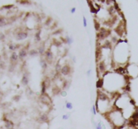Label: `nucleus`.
Masks as SVG:
<instances>
[{
	"label": "nucleus",
	"instance_id": "22",
	"mask_svg": "<svg viewBox=\"0 0 138 129\" xmlns=\"http://www.w3.org/2000/svg\"><path fill=\"white\" fill-rule=\"evenodd\" d=\"M104 79L99 78L97 81V83H96V87H97V89L101 90L103 87H104Z\"/></svg>",
	"mask_w": 138,
	"mask_h": 129
},
{
	"label": "nucleus",
	"instance_id": "16",
	"mask_svg": "<svg viewBox=\"0 0 138 129\" xmlns=\"http://www.w3.org/2000/svg\"><path fill=\"white\" fill-rule=\"evenodd\" d=\"M34 41L35 43H40L41 41V31L40 30H37L36 32V33L34 34Z\"/></svg>",
	"mask_w": 138,
	"mask_h": 129
},
{
	"label": "nucleus",
	"instance_id": "25",
	"mask_svg": "<svg viewBox=\"0 0 138 129\" xmlns=\"http://www.w3.org/2000/svg\"><path fill=\"white\" fill-rule=\"evenodd\" d=\"M66 108L67 110H72L73 108V104L70 102H66Z\"/></svg>",
	"mask_w": 138,
	"mask_h": 129
},
{
	"label": "nucleus",
	"instance_id": "20",
	"mask_svg": "<svg viewBox=\"0 0 138 129\" xmlns=\"http://www.w3.org/2000/svg\"><path fill=\"white\" fill-rule=\"evenodd\" d=\"M62 89H61L58 86H57V85L53 86L52 87V93H53V95H60V93H61V91H62Z\"/></svg>",
	"mask_w": 138,
	"mask_h": 129
},
{
	"label": "nucleus",
	"instance_id": "17",
	"mask_svg": "<svg viewBox=\"0 0 138 129\" xmlns=\"http://www.w3.org/2000/svg\"><path fill=\"white\" fill-rule=\"evenodd\" d=\"M49 89L46 85V83L44 82V81L42 80L40 82V95H44L47 93V90Z\"/></svg>",
	"mask_w": 138,
	"mask_h": 129
},
{
	"label": "nucleus",
	"instance_id": "37",
	"mask_svg": "<svg viewBox=\"0 0 138 129\" xmlns=\"http://www.w3.org/2000/svg\"><path fill=\"white\" fill-rule=\"evenodd\" d=\"M73 62H74V63L76 62V60H75V57H73Z\"/></svg>",
	"mask_w": 138,
	"mask_h": 129
},
{
	"label": "nucleus",
	"instance_id": "24",
	"mask_svg": "<svg viewBox=\"0 0 138 129\" xmlns=\"http://www.w3.org/2000/svg\"><path fill=\"white\" fill-rule=\"evenodd\" d=\"M21 98H22L21 95H15L12 96L11 100L14 102H19L21 100Z\"/></svg>",
	"mask_w": 138,
	"mask_h": 129
},
{
	"label": "nucleus",
	"instance_id": "11",
	"mask_svg": "<svg viewBox=\"0 0 138 129\" xmlns=\"http://www.w3.org/2000/svg\"><path fill=\"white\" fill-rule=\"evenodd\" d=\"M36 49L38 51V53H39V56L40 57H44V53H45L46 51V48H45V44H44V42H42V43H40L39 44V46L36 48Z\"/></svg>",
	"mask_w": 138,
	"mask_h": 129
},
{
	"label": "nucleus",
	"instance_id": "26",
	"mask_svg": "<svg viewBox=\"0 0 138 129\" xmlns=\"http://www.w3.org/2000/svg\"><path fill=\"white\" fill-rule=\"evenodd\" d=\"M6 39V35L3 32H0V41H4Z\"/></svg>",
	"mask_w": 138,
	"mask_h": 129
},
{
	"label": "nucleus",
	"instance_id": "5",
	"mask_svg": "<svg viewBox=\"0 0 138 129\" xmlns=\"http://www.w3.org/2000/svg\"><path fill=\"white\" fill-rule=\"evenodd\" d=\"M2 120L3 122V127L6 129H15V123L11 119H8L6 115H3Z\"/></svg>",
	"mask_w": 138,
	"mask_h": 129
},
{
	"label": "nucleus",
	"instance_id": "34",
	"mask_svg": "<svg viewBox=\"0 0 138 129\" xmlns=\"http://www.w3.org/2000/svg\"><path fill=\"white\" fill-rule=\"evenodd\" d=\"M3 96H4V93L1 90H0V101L2 99V98H3Z\"/></svg>",
	"mask_w": 138,
	"mask_h": 129
},
{
	"label": "nucleus",
	"instance_id": "21",
	"mask_svg": "<svg viewBox=\"0 0 138 129\" xmlns=\"http://www.w3.org/2000/svg\"><path fill=\"white\" fill-rule=\"evenodd\" d=\"M17 66H18V64H8V66H7V71H8V73H14L15 69H17Z\"/></svg>",
	"mask_w": 138,
	"mask_h": 129
},
{
	"label": "nucleus",
	"instance_id": "27",
	"mask_svg": "<svg viewBox=\"0 0 138 129\" xmlns=\"http://www.w3.org/2000/svg\"><path fill=\"white\" fill-rule=\"evenodd\" d=\"M60 95L63 97V98H65V97L67 96V91L65 90H62V91H61V93H60Z\"/></svg>",
	"mask_w": 138,
	"mask_h": 129
},
{
	"label": "nucleus",
	"instance_id": "10",
	"mask_svg": "<svg viewBox=\"0 0 138 129\" xmlns=\"http://www.w3.org/2000/svg\"><path fill=\"white\" fill-rule=\"evenodd\" d=\"M7 46H8L9 51H10L11 53H12V52H17L18 50H20L22 47V44L14 43V42H10V43L7 44Z\"/></svg>",
	"mask_w": 138,
	"mask_h": 129
},
{
	"label": "nucleus",
	"instance_id": "23",
	"mask_svg": "<svg viewBox=\"0 0 138 129\" xmlns=\"http://www.w3.org/2000/svg\"><path fill=\"white\" fill-rule=\"evenodd\" d=\"M70 86V82L68 80H64L62 82V90H68Z\"/></svg>",
	"mask_w": 138,
	"mask_h": 129
},
{
	"label": "nucleus",
	"instance_id": "36",
	"mask_svg": "<svg viewBox=\"0 0 138 129\" xmlns=\"http://www.w3.org/2000/svg\"><path fill=\"white\" fill-rule=\"evenodd\" d=\"M83 24H84V27H86V25H87V24H86V19L85 18H83Z\"/></svg>",
	"mask_w": 138,
	"mask_h": 129
},
{
	"label": "nucleus",
	"instance_id": "15",
	"mask_svg": "<svg viewBox=\"0 0 138 129\" xmlns=\"http://www.w3.org/2000/svg\"><path fill=\"white\" fill-rule=\"evenodd\" d=\"M106 68H107V65H106L104 61H100V62L98 64V70L99 73H105Z\"/></svg>",
	"mask_w": 138,
	"mask_h": 129
},
{
	"label": "nucleus",
	"instance_id": "3",
	"mask_svg": "<svg viewBox=\"0 0 138 129\" xmlns=\"http://www.w3.org/2000/svg\"><path fill=\"white\" fill-rule=\"evenodd\" d=\"M30 72L27 69H24L23 71V74H22L21 79H20V83L21 85L24 87H28L29 86L30 83Z\"/></svg>",
	"mask_w": 138,
	"mask_h": 129
},
{
	"label": "nucleus",
	"instance_id": "39",
	"mask_svg": "<svg viewBox=\"0 0 138 129\" xmlns=\"http://www.w3.org/2000/svg\"><path fill=\"white\" fill-rule=\"evenodd\" d=\"M0 129H6L4 127H0Z\"/></svg>",
	"mask_w": 138,
	"mask_h": 129
},
{
	"label": "nucleus",
	"instance_id": "19",
	"mask_svg": "<svg viewBox=\"0 0 138 129\" xmlns=\"http://www.w3.org/2000/svg\"><path fill=\"white\" fill-rule=\"evenodd\" d=\"M28 56L30 57H36L39 56V53H38V51L36 48H30L29 52H28Z\"/></svg>",
	"mask_w": 138,
	"mask_h": 129
},
{
	"label": "nucleus",
	"instance_id": "32",
	"mask_svg": "<svg viewBox=\"0 0 138 129\" xmlns=\"http://www.w3.org/2000/svg\"><path fill=\"white\" fill-rule=\"evenodd\" d=\"M66 43L68 44H71L73 43V40L70 37H66Z\"/></svg>",
	"mask_w": 138,
	"mask_h": 129
},
{
	"label": "nucleus",
	"instance_id": "29",
	"mask_svg": "<svg viewBox=\"0 0 138 129\" xmlns=\"http://www.w3.org/2000/svg\"><path fill=\"white\" fill-rule=\"evenodd\" d=\"M91 112L93 113V115H96L97 114V110H96V107H95V105H93L92 107H91Z\"/></svg>",
	"mask_w": 138,
	"mask_h": 129
},
{
	"label": "nucleus",
	"instance_id": "33",
	"mask_svg": "<svg viewBox=\"0 0 138 129\" xmlns=\"http://www.w3.org/2000/svg\"><path fill=\"white\" fill-rule=\"evenodd\" d=\"M69 115H67V114L63 115V116H62L63 120H67V119H69Z\"/></svg>",
	"mask_w": 138,
	"mask_h": 129
},
{
	"label": "nucleus",
	"instance_id": "14",
	"mask_svg": "<svg viewBox=\"0 0 138 129\" xmlns=\"http://www.w3.org/2000/svg\"><path fill=\"white\" fill-rule=\"evenodd\" d=\"M7 66L8 65L7 64V61L2 58V55H0V70L5 71L6 69H7Z\"/></svg>",
	"mask_w": 138,
	"mask_h": 129
},
{
	"label": "nucleus",
	"instance_id": "8",
	"mask_svg": "<svg viewBox=\"0 0 138 129\" xmlns=\"http://www.w3.org/2000/svg\"><path fill=\"white\" fill-rule=\"evenodd\" d=\"M9 64H18L20 63L19 61V56H18V52H12L9 55Z\"/></svg>",
	"mask_w": 138,
	"mask_h": 129
},
{
	"label": "nucleus",
	"instance_id": "7",
	"mask_svg": "<svg viewBox=\"0 0 138 129\" xmlns=\"http://www.w3.org/2000/svg\"><path fill=\"white\" fill-rule=\"evenodd\" d=\"M39 101L41 104L43 105H46V106H49L50 105L51 103H52V99L49 97V95H48V94H44V95H40L39 97Z\"/></svg>",
	"mask_w": 138,
	"mask_h": 129
},
{
	"label": "nucleus",
	"instance_id": "6",
	"mask_svg": "<svg viewBox=\"0 0 138 129\" xmlns=\"http://www.w3.org/2000/svg\"><path fill=\"white\" fill-rule=\"evenodd\" d=\"M36 122H38L40 124H48L49 122V115L46 112H42L37 116L36 118Z\"/></svg>",
	"mask_w": 138,
	"mask_h": 129
},
{
	"label": "nucleus",
	"instance_id": "35",
	"mask_svg": "<svg viewBox=\"0 0 138 129\" xmlns=\"http://www.w3.org/2000/svg\"><path fill=\"white\" fill-rule=\"evenodd\" d=\"M91 72H92V70L90 69L87 72H86V75H87V77H91Z\"/></svg>",
	"mask_w": 138,
	"mask_h": 129
},
{
	"label": "nucleus",
	"instance_id": "18",
	"mask_svg": "<svg viewBox=\"0 0 138 129\" xmlns=\"http://www.w3.org/2000/svg\"><path fill=\"white\" fill-rule=\"evenodd\" d=\"M62 64L60 63V61H57L55 64V67H54V70H55V75H58L61 74V70H62Z\"/></svg>",
	"mask_w": 138,
	"mask_h": 129
},
{
	"label": "nucleus",
	"instance_id": "31",
	"mask_svg": "<svg viewBox=\"0 0 138 129\" xmlns=\"http://www.w3.org/2000/svg\"><path fill=\"white\" fill-rule=\"evenodd\" d=\"M95 129H103V125H102V123H98L97 124L95 125Z\"/></svg>",
	"mask_w": 138,
	"mask_h": 129
},
{
	"label": "nucleus",
	"instance_id": "9",
	"mask_svg": "<svg viewBox=\"0 0 138 129\" xmlns=\"http://www.w3.org/2000/svg\"><path fill=\"white\" fill-rule=\"evenodd\" d=\"M71 66L69 65V64H63L62 68V70H61V74H62V76L64 77H66V76H69L70 73H71Z\"/></svg>",
	"mask_w": 138,
	"mask_h": 129
},
{
	"label": "nucleus",
	"instance_id": "12",
	"mask_svg": "<svg viewBox=\"0 0 138 129\" xmlns=\"http://www.w3.org/2000/svg\"><path fill=\"white\" fill-rule=\"evenodd\" d=\"M39 62H40V65L41 69H42L43 72H45V71L48 69V68H49V64L47 63V61L44 58V57L40 58V61H39Z\"/></svg>",
	"mask_w": 138,
	"mask_h": 129
},
{
	"label": "nucleus",
	"instance_id": "13",
	"mask_svg": "<svg viewBox=\"0 0 138 129\" xmlns=\"http://www.w3.org/2000/svg\"><path fill=\"white\" fill-rule=\"evenodd\" d=\"M10 24V20L3 15H0V28H4Z\"/></svg>",
	"mask_w": 138,
	"mask_h": 129
},
{
	"label": "nucleus",
	"instance_id": "30",
	"mask_svg": "<svg viewBox=\"0 0 138 129\" xmlns=\"http://www.w3.org/2000/svg\"><path fill=\"white\" fill-rule=\"evenodd\" d=\"M14 7V5L12 4H10V5H6L4 6L3 7H2V9H6V10H9V9H12Z\"/></svg>",
	"mask_w": 138,
	"mask_h": 129
},
{
	"label": "nucleus",
	"instance_id": "28",
	"mask_svg": "<svg viewBox=\"0 0 138 129\" xmlns=\"http://www.w3.org/2000/svg\"><path fill=\"white\" fill-rule=\"evenodd\" d=\"M20 4H30L31 2L29 0H20Z\"/></svg>",
	"mask_w": 138,
	"mask_h": 129
},
{
	"label": "nucleus",
	"instance_id": "4",
	"mask_svg": "<svg viewBox=\"0 0 138 129\" xmlns=\"http://www.w3.org/2000/svg\"><path fill=\"white\" fill-rule=\"evenodd\" d=\"M44 58L47 61V63L49 64V65H51V64L53 63L54 55H53V51L51 50L50 48H47V49H46L45 53H44Z\"/></svg>",
	"mask_w": 138,
	"mask_h": 129
},
{
	"label": "nucleus",
	"instance_id": "2",
	"mask_svg": "<svg viewBox=\"0 0 138 129\" xmlns=\"http://www.w3.org/2000/svg\"><path fill=\"white\" fill-rule=\"evenodd\" d=\"M14 36L17 41H23L28 37V32L25 29L20 28V29H17V31L15 32Z\"/></svg>",
	"mask_w": 138,
	"mask_h": 129
},
{
	"label": "nucleus",
	"instance_id": "38",
	"mask_svg": "<svg viewBox=\"0 0 138 129\" xmlns=\"http://www.w3.org/2000/svg\"><path fill=\"white\" fill-rule=\"evenodd\" d=\"M74 11H75V8H73V9L71 10V12H72V13H73Z\"/></svg>",
	"mask_w": 138,
	"mask_h": 129
},
{
	"label": "nucleus",
	"instance_id": "1",
	"mask_svg": "<svg viewBox=\"0 0 138 129\" xmlns=\"http://www.w3.org/2000/svg\"><path fill=\"white\" fill-rule=\"evenodd\" d=\"M29 44H27V45H24V46H22L21 48L18 52V56H19V61H20V63H24L25 60H26V58L28 56V52H29V46H28Z\"/></svg>",
	"mask_w": 138,
	"mask_h": 129
}]
</instances>
